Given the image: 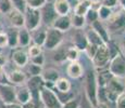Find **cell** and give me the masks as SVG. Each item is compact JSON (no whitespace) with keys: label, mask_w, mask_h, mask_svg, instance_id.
<instances>
[{"label":"cell","mask_w":125,"mask_h":108,"mask_svg":"<svg viewBox=\"0 0 125 108\" xmlns=\"http://www.w3.org/2000/svg\"><path fill=\"white\" fill-rule=\"evenodd\" d=\"M38 97L40 98L45 108H61L62 103L59 100V96L54 93L51 88L42 85L38 91Z\"/></svg>","instance_id":"6da1fadb"},{"label":"cell","mask_w":125,"mask_h":108,"mask_svg":"<svg viewBox=\"0 0 125 108\" xmlns=\"http://www.w3.org/2000/svg\"><path fill=\"white\" fill-rule=\"evenodd\" d=\"M125 90V84L122 82V79L111 77L107 84L103 86V93H104L107 100L115 102L116 97Z\"/></svg>","instance_id":"7a4b0ae2"},{"label":"cell","mask_w":125,"mask_h":108,"mask_svg":"<svg viewBox=\"0 0 125 108\" xmlns=\"http://www.w3.org/2000/svg\"><path fill=\"white\" fill-rule=\"evenodd\" d=\"M109 73L114 78L125 80V56L116 53L111 57L109 62Z\"/></svg>","instance_id":"3957f363"},{"label":"cell","mask_w":125,"mask_h":108,"mask_svg":"<svg viewBox=\"0 0 125 108\" xmlns=\"http://www.w3.org/2000/svg\"><path fill=\"white\" fill-rule=\"evenodd\" d=\"M85 90L86 95L88 97V100L94 107L98 103L97 94H98V82H97V76L94 71H88L86 75V83H85Z\"/></svg>","instance_id":"277c9868"},{"label":"cell","mask_w":125,"mask_h":108,"mask_svg":"<svg viewBox=\"0 0 125 108\" xmlns=\"http://www.w3.org/2000/svg\"><path fill=\"white\" fill-rule=\"evenodd\" d=\"M24 28L32 32L38 28L42 23V14L40 10H36V9H31L26 7L25 11H24Z\"/></svg>","instance_id":"5b68a950"},{"label":"cell","mask_w":125,"mask_h":108,"mask_svg":"<svg viewBox=\"0 0 125 108\" xmlns=\"http://www.w3.org/2000/svg\"><path fill=\"white\" fill-rule=\"evenodd\" d=\"M110 59H111V52H110L109 44H102L98 47L91 61L96 68H103L109 65Z\"/></svg>","instance_id":"8992f818"},{"label":"cell","mask_w":125,"mask_h":108,"mask_svg":"<svg viewBox=\"0 0 125 108\" xmlns=\"http://www.w3.org/2000/svg\"><path fill=\"white\" fill-rule=\"evenodd\" d=\"M63 40V33L57 30L52 27H48L46 29V38L42 47L47 50H56Z\"/></svg>","instance_id":"52a82bcc"},{"label":"cell","mask_w":125,"mask_h":108,"mask_svg":"<svg viewBox=\"0 0 125 108\" xmlns=\"http://www.w3.org/2000/svg\"><path fill=\"white\" fill-rule=\"evenodd\" d=\"M108 32L117 33L125 29V10L121 9L119 12L112 13L110 18L107 21Z\"/></svg>","instance_id":"ba28073f"},{"label":"cell","mask_w":125,"mask_h":108,"mask_svg":"<svg viewBox=\"0 0 125 108\" xmlns=\"http://www.w3.org/2000/svg\"><path fill=\"white\" fill-rule=\"evenodd\" d=\"M40 14H42V22L45 24V25L50 26L52 25V23L54 22V20L57 18L58 14L54 11L53 4L50 3V2H47L42 9H40Z\"/></svg>","instance_id":"9c48e42d"},{"label":"cell","mask_w":125,"mask_h":108,"mask_svg":"<svg viewBox=\"0 0 125 108\" xmlns=\"http://www.w3.org/2000/svg\"><path fill=\"white\" fill-rule=\"evenodd\" d=\"M6 15L8 17L12 27L18 28V29L24 27V14L22 12H20L19 10H15V9H12Z\"/></svg>","instance_id":"30bf717a"},{"label":"cell","mask_w":125,"mask_h":108,"mask_svg":"<svg viewBox=\"0 0 125 108\" xmlns=\"http://www.w3.org/2000/svg\"><path fill=\"white\" fill-rule=\"evenodd\" d=\"M0 98L4 104L14 103V100H15V89L8 84H0Z\"/></svg>","instance_id":"8fae6325"},{"label":"cell","mask_w":125,"mask_h":108,"mask_svg":"<svg viewBox=\"0 0 125 108\" xmlns=\"http://www.w3.org/2000/svg\"><path fill=\"white\" fill-rule=\"evenodd\" d=\"M50 27L54 28L57 30H60L61 33H65L68 32L71 26V18H70V15H62V16H57V18L54 20V22L52 23V25Z\"/></svg>","instance_id":"7c38bea8"},{"label":"cell","mask_w":125,"mask_h":108,"mask_svg":"<svg viewBox=\"0 0 125 108\" xmlns=\"http://www.w3.org/2000/svg\"><path fill=\"white\" fill-rule=\"evenodd\" d=\"M11 57H12L13 63L18 67H25L26 65L28 64V59H30L27 53H26L25 51H23V50H20V49L14 50V51L12 52Z\"/></svg>","instance_id":"4fadbf2b"},{"label":"cell","mask_w":125,"mask_h":108,"mask_svg":"<svg viewBox=\"0 0 125 108\" xmlns=\"http://www.w3.org/2000/svg\"><path fill=\"white\" fill-rule=\"evenodd\" d=\"M8 77V80L10 81L13 84H18V85H22L27 81V77L26 74L24 71L20 70V69H14V70L10 71V73L7 75Z\"/></svg>","instance_id":"5bb4252c"},{"label":"cell","mask_w":125,"mask_h":108,"mask_svg":"<svg viewBox=\"0 0 125 108\" xmlns=\"http://www.w3.org/2000/svg\"><path fill=\"white\" fill-rule=\"evenodd\" d=\"M66 74L72 79H80L84 74V69L78 61L70 62V64L66 67Z\"/></svg>","instance_id":"9a60e30c"},{"label":"cell","mask_w":125,"mask_h":108,"mask_svg":"<svg viewBox=\"0 0 125 108\" xmlns=\"http://www.w3.org/2000/svg\"><path fill=\"white\" fill-rule=\"evenodd\" d=\"M53 4V8L56 13L59 16L62 15H69L70 11H71V3L68 0H54L52 2Z\"/></svg>","instance_id":"2e32d148"},{"label":"cell","mask_w":125,"mask_h":108,"mask_svg":"<svg viewBox=\"0 0 125 108\" xmlns=\"http://www.w3.org/2000/svg\"><path fill=\"white\" fill-rule=\"evenodd\" d=\"M91 28L95 30L98 35L101 37V39L103 40L104 43H109V40H110V36H109V32H108L107 27H104V25L102 24L101 21H96L91 24Z\"/></svg>","instance_id":"e0dca14e"},{"label":"cell","mask_w":125,"mask_h":108,"mask_svg":"<svg viewBox=\"0 0 125 108\" xmlns=\"http://www.w3.org/2000/svg\"><path fill=\"white\" fill-rule=\"evenodd\" d=\"M84 35H85V38H86V40H87L88 44H93V45H96V47H99V45H102V44H107V43L103 42L101 37H100L93 28H89L88 30H86V32L84 33Z\"/></svg>","instance_id":"ac0fdd59"},{"label":"cell","mask_w":125,"mask_h":108,"mask_svg":"<svg viewBox=\"0 0 125 108\" xmlns=\"http://www.w3.org/2000/svg\"><path fill=\"white\" fill-rule=\"evenodd\" d=\"M42 85H44V81H42L40 76H33L32 78L28 80L27 89L30 90L31 94H32V97L34 94L38 95V91H39V89L42 88Z\"/></svg>","instance_id":"d6986e66"},{"label":"cell","mask_w":125,"mask_h":108,"mask_svg":"<svg viewBox=\"0 0 125 108\" xmlns=\"http://www.w3.org/2000/svg\"><path fill=\"white\" fill-rule=\"evenodd\" d=\"M40 77H42L44 83H48V82H49V83H51V84H53L58 79L60 78V75H59V71H58L57 69L48 68V69L42 70Z\"/></svg>","instance_id":"ffe728a7"},{"label":"cell","mask_w":125,"mask_h":108,"mask_svg":"<svg viewBox=\"0 0 125 108\" xmlns=\"http://www.w3.org/2000/svg\"><path fill=\"white\" fill-rule=\"evenodd\" d=\"M91 8H93V1L91 0H80V1H77L75 8H74V14L85 16L86 13Z\"/></svg>","instance_id":"44dd1931"},{"label":"cell","mask_w":125,"mask_h":108,"mask_svg":"<svg viewBox=\"0 0 125 108\" xmlns=\"http://www.w3.org/2000/svg\"><path fill=\"white\" fill-rule=\"evenodd\" d=\"M32 98V94L27 89V86H21L18 90H15V100H18L19 104L23 105Z\"/></svg>","instance_id":"7402d4cb"},{"label":"cell","mask_w":125,"mask_h":108,"mask_svg":"<svg viewBox=\"0 0 125 108\" xmlns=\"http://www.w3.org/2000/svg\"><path fill=\"white\" fill-rule=\"evenodd\" d=\"M30 33H31V40H33L34 44L40 45V47L44 45L45 38H46V29H42V28L38 27V28H36L35 30L30 32Z\"/></svg>","instance_id":"603a6c76"},{"label":"cell","mask_w":125,"mask_h":108,"mask_svg":"<svg viewBox=\"0 0 125 108\" xmlns=\"http://www.w3.org/2000/svg\"><path fill=\"white\" fill-rule=\"evenodd\" d=\"M54 88L58 90L59 93H62V94H69L70 91H71V82L65 78H59L56 82L53 83Z\"/></svg>","instance_id":"cb8c5ba5"},{"label":"cell","mask_w":125,"mask_h":108,"mask_svg":"<svg viewBox=\"0 0 125 108\" xmlns=\"http://www.w3.org/2000/svg\"><path fill=\"white\" fill-rule=\"evenodd\" d=\"M31 43V33L26 28H20L18 33V45L20 47H28Z\"/></svg>","instance_id":"d4e9b609"},{"label":"cell","mask_w":125,"mask_h":108,"mask_svg":"<svg viewBox=\"0 0 125 108\" xmlns=\"http://www.w3.org/2000/svg\"><path fill=\"white\" fill-rule=\"evenodd\" d=\"M71 18V26L74 28H76L77 30H81L82 28L85 27L86 23V20H85V16H81V15H77V14H72L70 16Z\"/></svg>","instance_id":"484cf974"},{"label":"cell","mask_w":125,"mask_h":108,"mask_svg":"<svg viewBox=\"0 0 125 108\" xmlns=\"http://www.w3.org/2000/svg\"><path fill=\"white\" fill-rule=\"evenodd\" d=\"M87 40L85 38V35L81 32H77L74 35V47L77 48L78 50H84L85 51L86 47H87Z\"/></svg>","instance_id":"4316f807"},{"label":"cell","mask_w":125,"mask_h":108,"mask_svg":"<svg viewBox=\"0 0 125 108\" xmlns=\"http://www.w3.org/2000/svg\"><path fill=\"white\" fill-rule=\"evenodd\" d=\"M18 33H19V29L18 28H14V27L8 29V32L6 33L7 38H8L9 47L12 48V49L18 47Z\"/></svg>","instance_id":"83f0119b"},{"label":"cell","mask_w":125,"mask_h":108,"mask_svg":"<svg viewBox=\"0 0 125 108\" xmlns=\"http://www.w3.org/2000/svg\"><path fill=\"white\" fill-rule=\"evenodd\" d=\"M97 13H98V18H99V21L107 22L110 18V16L112 15L113 12H112L111 8H108V7L100 4L99 8L97 9Z\"/></svg>","instance_id":"f1b7e54d"},{"label":"cell","mask_w":125,"mask_h":108,"mask_svg":"<svg viewBox=\"0 0 125 108\" xmlns=\"http://www.w3.org/2000/svg\"><path fill=\"white\" fill-rule=\"evenodd\" d=\"M78 56H80V50L75 47H70L66 49L65 52V57L66 59L70 62H75L78 59Z\"/></svg>","instance_id":"f546056e"},{"label":"cell","mask_w":125,"mask_h":108,"mask_svg":"<svg viewBox=\"0 0 125 108\" xmlns=\"http://www.w3.org/2000/svg\"><path fill=\"white\" fill-rule=\"evenodd\" d=\"M25 2H26V7L27 8L40 10L47 3V0H25Z\"/></svg>","instance_id":"4dcf8cb0"},{"label":"cell","mask_w":125,"mask_h":108,"mask_svg":"<svg viewBox=\"0 0 125 108\" xmlns=\"http://www.w3.org/2000/svg\"><path fill=\"white\" fill-rule=\"evenodd\" d=\"M42 47L37 44H32V45H28V57L32 58V57H35L37 55L42 54Z\"/></svg>","instance_id":"1f68e13d"},{"label":"cell","mask_w":125,"mask_h":108,"mask_svg":"<svg viewBox=\"0 0 125 108\" xmlns=\"http://www.w3.org/2000/svg\"><path fill=\"white\" fill-rule=\"evenodd\" d=\"M13 7H12L11 0H0V13L1 14H8Z\"/></svg>","instance_id":"d6a6232c"},{"label":"cell","mask_w":125,"mask_h":108,"mask_svg":"<svg viewBox=\"0 0 125 108\" xmlns=\"http://www.w3.org/2000/svg\"><path fill=\"white\" fill-rule=\"evenodd\" d=\"M85 20H86V23H89L90 25L94 23V22L98 21L99 18H98V13H97V10L94 8H91L89 11L86 13L85 15Z\"/></svg>","instance_id":"836d02e7"},{"label":"cell","mask_w":125,"mask_h":108,"mask_svg":"<svg viewBox=\"0 0 125 108\" xmlns=\"http://www.w3.org/2000/svg\"><path fill=\"white\" fill-rule=\"evenodd\" d=\"M11 3H12V7H13V9H15V10H19L20 12L24 13V11H25V9H26V2H25V0H11Z\"/></svg>","instance_id":"e575fe53"},{"label":"cell","mask_w":125,"mask_h":108,"mask_svg":"<svg viewBox=\"0 0 125 108\" xmlns=\"http://www.w3.org/2000/svg\"><path fill=\"white\" fill-rule=\"evenodd\" d=\"M65 52H66V49L64 50V49H62V48L58 47L57 48V52H56V54H54V57H53L54 61H57V62H63L64 59H66Z\"/></svg>","instance_id":"d590c367"},{"label":"cell","mask_w":125,"mask_h":108,"mask_svg":"<svg viewBox=\"0 0 125 108\" xmlns=\"http://www.w3.org/2000/svg\"><path fill=\"white\" fill-rule=\"evenodd\" d=\"M28 71L30 74L33 76H40L42 73V66H37V65H34V64H31L30 67H28Z\"/></svg>","instance_id":"8d00e7d4"},{"label":"cell","mask_w":125,"mask_h":108,"mask_svg":"<svg viewBox=\"0 0 125 108\" xmlns=\"http://www.w3.org/2000/svg\"><path fill=\"white\" fill-rule=\"evenodd\" d=\"M61 108H80V102L77 100L71 98V100H66L65 103H63Z\"/></svg>","instance_id":"74e56055"},{"label":"cell","mask_w":125,"mask_h":108,"mask_svg":"<svg viewBox=\"0 0 125 108\" xmlns=\"http://www.w3.org/2000/svg\"><path fill=\"white\" fill-rule=\"evenodd\" d=\"M115 106H116V108H125V90L116 97Z\"/></svg>","instance_id":"f35d334b"},{"label":"cell","mask_w":125,"mask_h":108,"mask_svg":"<svg viewBox=\"0 0 125 108\" xmlns=\"http://www.w3.org/2000/svg\"><path fill=\"white\" fill-rule=\"evenodd\" d=\"M31 62H32V64L34 65H37V66H42L45 63V57H44V54H39L37 55V56L35 57H32L31 58Z\"/></svg>","instance_id":"ab89813d"},{"label":"cell","mask_w":125,"mask_h":108,"mask_svg":"<svg viewBox=\"0 0 125 108\" xmlns=\"http://www.w3.org/2000/svg\"><path fill=\"white\" fill-rule=\"evenodd\" d=\"M98 47H96V45H93V44H87V47H86L85 49V52L87 53L88 57H90V58H93L94 55H95L96 51H97Z\"/></svg>","instance_id":"60d3db41"},{"label":"cell","mask_w":125,"mask_h":108,"mask_svg":"<svg viewBox=\"0 0 125 108\" xmlns=\"http://www.w3.org/2000/svg\"><path fill=\"white\" fill-rule=\"evenodd\" d=\"M7 47H9V43L6 33H0V49H4Z\"/></svg>","instance_id":"b9f144b4"},{"label":"cell","mask_w":125,"mask_h":108,"mask_svg":"<svg viewBox=\"0 0 125 108\" xmlns=\"http://www.w3.org/2000/svg\"><path fill=\"white\" fill-rule=\"evenodd\" d=\"M102 6H105L108 7V8H113V7H115L117 4V0H102L101 2Z\"/></svg>","instance_id":"7bdbcfd3"},{"label":"cell","mask_w":125,"mask_h":108,"mask_svg":"<svg viewBox=\"0 0 125 108\" xmlns=\"http://www.w3.org/2000/svg\"><path fill=\"white\" fill-rule=\"evenodd\" d=\"M22 108H37L36 107V103L34 102V100H30L28 102H26L25 104L22 105Z\"/></svg>","instance_id":"ee69618b"},{"label":"cell","mask_w":125,"mask_h":108,"mask_svg":"<svg viewBox=\"0 0 125 108\" xmlns=\"http://www.w3.org/2000/svg\"><path fill=\"white\" fill-rule=\"evenodd\" d=\"M4 108H22V105L16 104V103H8V104H4Z\"/></svg>","instance_id":"f6af8a7d"},{"label":"cell","mask_w":125,"mask_h":108,"mask_svg":"<svg viewBox=\"0 0 125 108\" xmlns=\"http://www.w3.org/2000/svg\"><path fill=\"white\" fill-rule=\"evenodd\" d=\"M95 108H110V107L107 102H98L97 104H96Z\"/></svg>","instance_id":"bcb514c9"},{"label":"cell","mask_w":125,"mask_h":108,"mask_svg":"<svg viewBox=\"0 0 125 108\" xmlns=\"http://www.w3.org/2000/svg\"><path fill=\"white\" fill-rule=\"evenodd\" d=\"M4 64H6V57H4L2 54H0V68H1Z\"/></svg>","instance_id":"7dc6e473"},{"label":"cell","mask_w":125,"mask_h":108,"mask_svg":"<svg viewBox=\"0 0 125 108\" xmlns=\"http://www.w3.org/2000/svg\"><path fill=\"white\" fill-rule=\"evenodd\" d=\"M117 4H119L122 9L125 10V0H117Z\"/></svg>","instance_id":"c3c4849f"},{"label":"cell","mask_w":125,"mask_h":108,"mask_svg":"<svg viewBox=\"0 0 125 108\" xmlns=\"http://www.w3.org/2000/svg\"><path fill=\"white\" fill-rule=\"evenodd\" d=\"M121 48H122V51H123V55H125V40H124L123 42H122Z\"/></svg>","instance_id":"681fc988"},{"label":"cell","mask_w":125,"mask_h":108,"mask_svg":"<svg viewBox=\"0 0 125 108\" xmlns=\"http://www.w3.org/2000/svg\"><path fill=\"white\" fill-rule=\"evenodd\" d=\"M0 33H3V32H2V25H1V24H0Z\"/></svg>","instance_id":"f907efd6"},{"label":"cell","mask_w":125,"mask_h":108,"mask_svg":"<svg viewBox=\"0 0 125 108\" xmlns=\"http://www.w3.org/2000/svg\"><path fill=\"white\" fill-rule=\"evenodd\" d=\"M53 1H54V0H47V2H50V3H52Z\"/></svg>","instance_id":"816d5d0a"},{"label":"cell","mask_w":125,"mask_h":108,"mask_svg":"<svg viewBox=\"0 0 125 108\" xmlns=\"http://www.w3.org/2000/svg\"><path fill=\"white\" fill-rule=\"evenodd\" d=\"M76 1H80V0H76Z\"/></svg>","instance_id":"f5cc1de1"}]
</instances>
